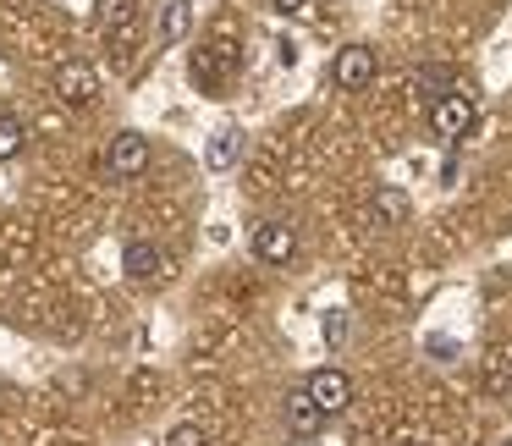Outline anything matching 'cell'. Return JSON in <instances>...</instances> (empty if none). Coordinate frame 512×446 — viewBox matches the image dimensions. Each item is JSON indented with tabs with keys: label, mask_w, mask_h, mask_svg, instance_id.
I'll list each match as a JSON object with an SVG mask.
<instances>
[{
	"label": "cell",
	"mask_w": 512,
	"mask_h": 446,
	"mask_svg": "<svg viewBox=\"0 0 512 446\" xmlns=\"http://www.w3.org/2000/svg\"><path fill=\"white\" fill-rule=\"evenodd\" d=\"M248 248H254L259 265H287V259L298 254V232H292L287 221H259L254 232H248Z\"/></svg>",
	"instance_id": "cell-4"
},
{
	"label": "cell",
	"mask_w": 512,
	"mask_h": 446,
	"mask_svg": "<svg viewBox=\"0 0 512 446\" xmlns=\"http://www.w3.org/2000/svg\"><path fill=\"white\" fill-rule=\"evenodd\" d=\"M94 23L105 39H133L144 23V0H94Z\"/></svg>",
	"instance_id": "cell-7"
},
{
	"label": "cell",
	"mask_w": 512,
	"mask_h": 446,
	"mask_svg": "<svg viewBox=\"0 0 512 446\" xmlns=\"http://www.w3.org/2000/svg\"><path fill=\"white\" fill-rule=\"evenodd\" d=\"M325 342H331V347H342V342H347V314H342V309L325 314Z\"/></svg>",
	"instance_id": "cell-15"
},
{
	"label": "cell",
	"mask_w": 512,
	"mask_h": 446,
	"mask_svg": "<svg viewBox=\"0 0 512 446\" xmlns=\"http://www.w3.org/2000/svg\"><path fill=\"white\" fill-rule=\"evenodd\" d=\"M105 171H111L116 182H133V177H144L149 171V138L144 133H116L111 138V149H105Z\"/></svg>",
	"instance_id": "cell-2"
},
{
	"label": "cell",
	"mask_w": 512,
	"mask_h": 446,
	"mask_svg": "<svg viewBox=\"0 0 512 446\" xmlns=\"http://www.w3.org/2000/svg\"><path fill=\"white\" fill-rule=\"evenodd\" d=\"M331 78H336V89H347V94H364L369 83H375V50H369V45H347V50H336V67H331Z\"/></svg>",
	"instance_id": "cell-6"
},
{
	"label": "cell",
	"mask_w": 512,
	"mask_h": 446,
	"mask_svg": "<svg viewBox=\"0 0 512 446\" xmlns=\"http://www.w3.org/2000/svg\"><path fill=\"white\" fill-rule=\"evenodd\" d=\"M160 34H166V45H177L182 34H188V0H171L166 17H160Z\"/></svg>",
	"instance_id": "cell-13"
},
{
	"label": "cell",
	"mask_w": 512,
	"mask_h": 446,
	"mask_svg": "<svg viewBox=\"0 0 512 446\" xmlns=\"http://www.w3.org/2000/svg\"><path fill=\"white\" fill-rule=\"evenodd\" d=\"M23 144H28L23 122H17L12 111H0V160H12V155H23Z\"/></svg>",
	"instance_id": "cell-12"
},
{
	"label": "cell",
	"mask_w": 512,
	"mask_h": 446,
	"mask_svg": "<svg viewBox=\"0 0 512 446\" xmlns=\"http://www.w3.org/2000/svg\"><path fill=\"white\" fill-rule=\"evenodd\" d=\"M122 270H127V281H138V287H149V281H160V276H166V254H160L155 243H127V254H122Z\"/></svg>",
	"instance_id": "cell-8"
},
{
	"label": "cell",
	"mask_w": 512,
	"mask_h": 446,
	"mask_svg": "<svg viewBox=\"0 0 512 446\" xmlns=\"http://www.w3.org/2000/svg\"><path fill=\"white\" fill-rule=\"evenodd\" d=\"M501 446H512V435H507V441H501Z\"/></svg>",
	"instance_id": "cell-17"
},
{
	"label": "cell",
	"mask_w": 512,
	"mask_h": 446,
	"mask_svg": "<svg viewBox=\"0 0 512 446\" xmlns=\"http://www.w3.org/2000/svg\"><path fill=\"white\" fill-rule=\"evenodd\" d=\"M303 391H309V397L325 408V419H336V413H347V408H353V380H347L336 364L314 369V375H309V386H303Z\"/></svg>",
	"instance_id": "cell-5"
},
{
	"label": "cell",
	"mask_w": 512,
	"mask_h": 446,
	"mask_svg": "<svg viewBox=\"0 0 512 446\" xmlns=\"http://www.w3.org/2000/svg\"><path fill=\"white\" fill-rule=\"evenodd\" d=\"M474 100L468 94H441V100L430 105V127H435V138H446V144H457V138H468L474 133Z\"/></svg>",
	"instance_id": "cell-3"
},
{
	"label": "cell",
	"mask_w": 512,
	"mask_h": 446,
	"mask_svg": "<svg viewBox=\"0 0 512 446\" xmlns=\"http://www.w3.org/2000/svg\"><path fill=\"white\" fill-rule=\"evenodd\" d=\"M281 17H298V12H309V0H270Z\"/></svg>",
	"instance_id": "cell-16"
},
{
	"label": "cell",
	"mask_w": 512,
	"mask_h": 446,
	"mask_svg": "<svg viewBox=\"0 0 512 446\" xmlns=\"http://www.w3.org/2000/svg\"><path fill=\"white\" fill-rule=\"evenodd\" d=\"M166 446H204V430H199V424H171Z\"/></svg>",
	"instance_id": "cell-14"
},
{
	"label": "cell",
	"mask_w": 512,
	"mask_h": 446,
	"mask_svg": "<svg viewBox=\"0 0 512 446\" xmlns=\"http://www.w3.org/2000/svg\"><path fill=\"white\" fill-rule=\"evenodd\" d=\"M50 89H56L61 105H72V111H89V105L100 100V72H94L89 61H61L56 78H50Z\"/></svg>",
	"instance_id": "cell-1"
},
{
	"label": "cell",
	"mask_w": 512,
	"mask_h": 446,
	"mask_svg": "<svg viewBox=\"0 0 512 446\" xmlns=\"http://www.w3.org/2000/svg\"><path fill=\"white\" fill-rule=\"evenodd\" d=\"M237 149H243V133H237V127H221V133L204 144V166H210V171H226V166L237 160Z\"/></svg>",
	"instance_id": "cell-11"
},
{
	"label": "cell",
	"mask_w": 512,
	"mask_h": 446,
	"mask_svg": "<svg viewBox=\"0 0 512 446\" xmlns=\"http://www.w3.org/2000/svg\"><path fill=\"white\" fill-rule=\"evenodd\" d=\"M320 424H325V408L298 386V391L287 397V430H292V435H320Z\"/></svg>",
	"instance_id": "cell-9"
},
{
	"label": "cell",
	"mask_w": 512,
	"mask_h": 446,
	"mask_svg": "<svg viewBox=\"0 0 512 446\" xmlns=\"http://www.w3.org/2000/svg\"><path fill=\"white\" fill-rule=\"evenodd\" d=\"M408 193L402 188H375V199H369V215H375V226H402L408 221Z\"/></svg>",
	"instance_id": "cell-10"
}]
</instances>
